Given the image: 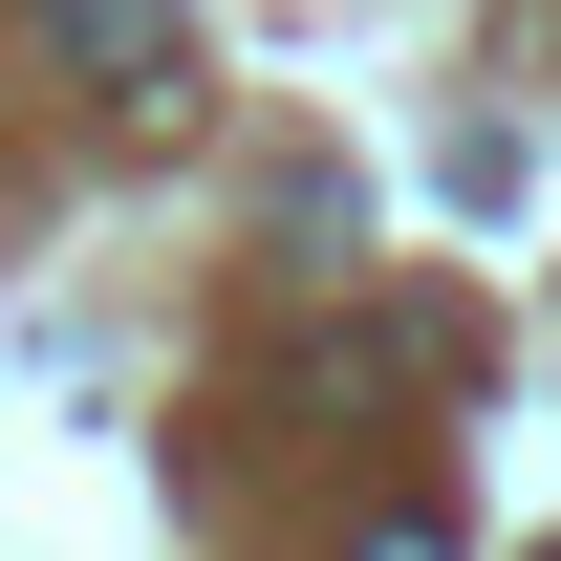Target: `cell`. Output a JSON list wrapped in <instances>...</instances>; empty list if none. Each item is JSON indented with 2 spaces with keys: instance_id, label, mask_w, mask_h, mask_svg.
<instances>
[{
  "instance_id": "obj_1",
  "label": "cell",
  "mask_w": 561,
  "mask_h": 561,
  "mask_svg": "<svg viewBox=\"0 0 561 561\" xmlns=\"http://www.w3.org/2000/svg\"><path fill=\"white\" fill-rule=\"evenodd\" d=\"M44 22H66V66H108L130 108H151L173 66H195V44H173V0H44Z\"/></svg>"
},
{
  "instance_id": "obj_2",
  "label": "cell",
  "mask_w": 561,
  "mask_h": 561,
  "mask_svg": "<svg viewBox=\"0 0 561 561\" xmlns=\"http://www.w3.org/2000/svg\"><path fill=\"white\" fill-rule=\"evenodd\" d=\"M367 561H454V540H432V518H367Z\"/></svg>"
}]
</instances>
